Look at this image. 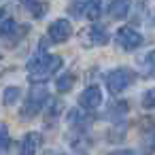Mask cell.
<instances>
[{
	"instance_id": "cell-2",
	"label": "cell",
	"mask_w": 155,
	"mask_h": 155,
	"mask_svg": "<svg viewBox=\"0 0 155 155\" xmlns=\"http://www.w3.org/2000/svg\"><path fill=\"white\" fill-rule=\"evenodd\" d=\"M47 98H49L47 89H45L43 85H34V87L30 89V94H28L26 102H24L21 117H24V119H30V117L38 115V113H41V108H43V104L47 102Z\"/></svg>"
},
{
	"instance_id": "cell-12",
	"label": "cell",
	"mask_w": 155,
	"mask_h": 155,
	"mask_svg": "<svg viewBox=\"0 0 155 155\" xmlns=\"http://www.w3.org/2000/svg\"><path fill=\"white\" fill-rule=\"evenodd\" d=\"M140 70L144 77H155V51H149L147 58L140 64Z\"/></svg>"
},
{
	"instance_id": "cell-10",
	"label": "cell",
	"mask_w": 155,
	"mask_h": 155,
	"mask_svg": "<svg viewBox=\"0 0 155 155\" xmlns=\"http://www.w3.org/2000/svg\"><path fill=\"white\" fill-rule=\"evenodd\" d=\"M96 2V0H72L70 2V15L72 17H83V15H87V11H89V7Z\"/></svg>"
},
{
	"instance_id": "cell-3",
	"label": "cell",
	"mask_w": 155,
	"mask_h": 155,
	"mask_svg": "<svg viewBox=\"0 0 155 155\" xmlns=\"http://www.w3.org/2000/svg\"><path fill=\"white\" fill-rule=\"evenodd\" d=\"M130 79H132L130 70L117 68V70H113V72L106 74V87H108L110 94H121V91L130 85Z\"/></svg>"
},
{
	"instance_id": "cell-14",
	"label": "cell",
	"mask_w": 155,
	"mask_h": 155,
	"mask_svg": "<svg viewBox=\"0 0 155 155\" xmlns=\"http://www.w3.org/2000/svg\"><path fill=\"white\" fill-rule=\"evenodd\" d=\"M87 41H89L91 45H104V43L108 41V36L104 34L102 28H91V32H87Z\"/></svg>"
},
{
	"instance_id": "cell-15",
	"label": "cell",
	"mask_w": 155,
	"mask_h": 155,
	"mask_svg": "<svg viewBox=\"0 0 155 155\" xmlns=\"http://www.w3.org/2000/svg\"><path fill=\"white\" fill-rule=\"evenodd\" d=\"M155 153V132L142 136V155H153Z\"/></svg>"
},
{
	"instance_id": "cell-9",
	"label": "cell",
	"mask_w": 155,
	"mask_h": 155,
	"mask_svg": "<svg viewBox=\"0 0 155 155\" xmlns=\"http://www.w3.org/2000/svg\"><path fill=\"white\" fill-rule=\"evenodd\" d=\"M130 7H132V0H113L108 5V15L113 19H123L130 13Z\"/></svg>"
},
{
	"instance_id": "cell-4",
	"label": "cell",
	"mask_w": 155,
	"mask_h": 155,
	"mask_svg": "<svg viewBox=\"0 0 155 155\" xmlns=\"http://www.w3.org/2000/svg\"><path fill=\"white\" fill-rule=\"evenodd\" d=\"M115 41H117V45H119V47H123V49L132 51V49L140 47V43H142V36H140V34H138L134 28H127V26H123V28H119V30H117V34H115Z\"/></svg>"
},
{
	"instance_id": "cell-16",
	"label": "cell",
	"mask_w": 155,
	"mask_h": 155,
	"mask_svg": "<svg viewBox=\"0 0 155 155\" xmlns=\"http://www.w3.org/2000/svg\"><path fill=\"white\" fill-rule=\"evenodd\" d=\"M21 96V91H19V87H7L5 89V94H2V100H5V104H15L17 102V98Z\"/></svg>"
},
{
	"instance_id": "cell-17",
	"label": "cell",
	"mask_w": 155,
	"mask_h": 155,
	"mask_svg": "<svg viewBox=\"0 0 155 155\" xmlns=\"http://www.w3.org/2000/svg\"><path fill=\"white\" fill-rule=\"evenodd\" d=\"M142 106H144V108H155V87L149 89V91L142 96Z\"/></svg>"
},
{
	"instance_id": "cell-20",
	"label": "cell",
	"mask_w": 155,
	"mask_h": 155,
	"mask_svg": "<svg viewBox=\"0 0 155 155\" xmlns=\"http://www.w3.org/2000/svg\"><path fill=\"white\" fill-rule=\"evenodd\" d=\"M151 24H155V11H153V19H151Z\"/></svg>"
},
{
	"instance_id": "cell-18",
	"label": "cell",
	"mask_w": 155,
	"mask_h": 155,
	"mask_svg": "<svg viewBox=\"0 0 155 155\" xmlns=\"http://www.w3.org/2000/svg\"><path fill=\"white\" fill-rule=\"evenodd\" d=\"M9 147V132L5 125H0V151H7Z\"/></svg>"
},
{
	"instance_id": "cell-1",
	"label": "cell",
	"mask_w": 155,
	"mask_h": 155,
	"mask_svg": "<svg viewBox=\"0 0 155 155\" xmlns=\"http://www.w3.org/2000/svg\"><path fill=\"white\" fill-rule=\"evenodd\" d=\"M62 66V58L60 55H51L45 49H38L34 58H30L28 62V74L32 83H43L49 77L55 74V70Z\"/></svg>"
},
{
	"instance_id": "cell-21",
	"label": "cell",
	"mask_w": 155,
	"mask_h": 155,
	"mask_svg": "<svg viewBox=\"0 0 155 155\" xmlns=\"http://www.w3.org/2000/svg\"><path fill=\"white\" fill-rule=\"evenodd\" d=\"M2 15H5V11H2V9H0V17H2Z\"/></svg>"
},
{
	"instance_id": "cell-8",
	"label": "cell",
	"mask_w": 155,
	"mask_h": 155,
	"mask_svg": "<svg viewBox=\"0 0 155 155\" xmlns=\"http://www.w3.org/2000/svg\"><path fill=\"white\" fill-rule=\"evenodd\" d=\"M38 147H41V136H38L36 132H30V134H26L24 140H21L19 155H36Z\"/></svg>"
},
{
	"instance_id": "cell-11",
	"label": "cell",
	"mask_w": 155,
	"mask_h": 155,
	"mask_svg": "<svg viewBox=\"0 0 155 155\" xmlns=\"http://www.w3.org/2000/svg\"><path fill=\"white\" fill-rule=\"evenodd\" d=\"M72 85H74V74H72V72H64V74L58 77V81H55V87H58L60 94H66Z\"/></svg>"
},
{
	"instance_id": "cell-13",
	"label": "cell",
	"mask_w": 155,
	"mask_h": 155,
	"mask_svg": "<svg viewBox=\"0 0 155 155\" xmlns=\"http://www.w3.org/2000/svg\"><path fill=\"white\" fill-rule=\"evenodd\" d=\"M24 7H26L34 17H43L45 11H47V5H45V2H36V0H26Z\"/></svg>"
},
{
	"instance_id": "cell-7",
	"label": "cell",
	"mask_w": 155,
	"mask_h": 155,
	"mask_svg": "<svg viewBox=\"0 0 155 155\" xmlns=\"http://www.w3.org/2000/svg\"><path fill=\"white\" fill-rule=\"evenodd\" d=\"M100 102H102V91L96 87V85H91V87H87L81 96H79V104L83 106V108H96V106H100Z\"/></svg>"
},
{
	"instance_id": "cell-6",
	"label": "cell",
	"mask_w": 155,
	"mask_h": 155,
	"mask_svg": "<svg viewBox=\"0 0 155 155\" xmlns=\"http://www.w3.org/2000/svg\"><path fill=\"white\" fill-rule=\"evenodd\" d=\"M21 34H26V28H21L15 19H5L2 24H0V36H2L5 41L15 43Z\"/></svg>"
},
{
	"instance_id": "cell-5",
	"label": "cell",
	"mask_w": 155,
	"mask_h": 155,
	"mask_svg": "<svg viewBox=\"0 0 155 155\" xmlns=\"http://www.w3.org/2000/svg\"><path fill=\"white\" fill-rule=\"evenodd\" d=\"M70 34H72V26L68 19H55L49 26V38L53 43H64L70 38Z\"/></svg>"
},
{
	"instance_id": "cell-19",
	"label": "cell",
	"mask_w": 155,
	"mask_h": 155,
	"mask_svg": "<svg viewBox=\"0 0 155 155\" xmlns=\"http://www.w3.org/2000/svg\"><path fill=\"white\" fill-rule=\"evenodd\" d=\"M113 155H132L130 151H117V153H113Z\"/></svg>"
}]
</instances>
